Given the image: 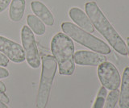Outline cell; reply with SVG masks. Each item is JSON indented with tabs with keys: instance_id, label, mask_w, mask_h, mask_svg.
<instances>
[{
	"instance_id": "obj_18",
	"label": "cell",
	"mask_w": 129,
	"mask_h": 108,
	"mask_svg": "<svg viewBox=\"0 0 129 108\" xmlns=\"http://www.w3.org/2000/svg\"><path fill=\"white\" fill-rule=\"evenodd\" d=\"M9 77V72L3 66H0V79L7 78Z\"/></svg>"
},
{
	"instance_id": "obj_4",
	"label": "cell",
	"mask_w": 129,
	"mask_h": 108,
	"mask_svg": "<svg viewBox=\"0 0 129 108\" xmlns=\"http://www.w3.org/2000/svg\"><path fill=\"white\" fill-rule=\"evenodd\" d=\"M63 33L82 45L90 49L95 53L107 55L111 53V49L102 40L94 37L81 27L70 22H64L60 25Z\"/></svg>"
},
{
	"instance_id": "obj_14",
	"label": "cell",
	"mask_w": 129,
	"mask_h": 108,
	"mask_svg": "<svg viewBox=\"0 0 129 108\" xmlns=\"http://www.w3.org/2000/svg\"><path fill=\"white\" fill-rule=\"evenodd\" d=\"M119 93L120 91L119 90V89L113 90L112 91H111L110 94L105 99L103 108H115L119 98Z\"/></svg>"
},
{
	"instance_id": "obj_9",
	"label": "cell",
	"mask_w": 129,
	"mask_h": 108,
	"mask_svg": "<svg viewBox=\"0 0 129 108\" xmlns=\"http://www.w3.org/2000/svg\"><path fill=\"white\" fill-rule=\"evenodd\" d=\"M69 15L72 20L82 29L89 33H93L94 31V27L92 24L90 18L78 7H72L69 11Z\"/></svg>"
},
{
	"instance_id": "obj_8",
	"label": "cell",
	"mask_w": 129,
	"mask_h": 108,
	"mask_svg": "<svg viewBox=\"0 0 129 108\" xmlns=\"http://www.w3.org/2000/svg\"><path fill=\"white\" fill-rule=\"evenodd\" d=\"M104 61H107V57L99 53L80 50L74 53V62L79 65L99 66Z\"/></svg>"
},
{
	"instance_id": "obj_17",
	"label": "cell",
	"mask_w": 129,
	"mask_h": 108,
	"mask_svg": "<svg viewBox=\"0 0 129 108\" xmlns=\"http://www.w3.org/2000/svg\"><path fill=\"white\" fill-rule=\"evenodd\" d=\"M9 64V59H8L5 55L0 53V66L6 67Z\"/></svg>"
},
{
	"instance_id": "obj_13",
	"label": "cell",
	"mask_w": 129,
	"mask_h": 108,
	"mask_svg": "<svg viewBox=\"0 0 129 108\" xmlns=\"http://www.w3.org/2000/svg\"><path fill=\"white\" fill-rule=\"evenodd\" d=\"M27 23L32 32L36 35H43L46 31V27L40 19L35 15H28Z\"/></svg>"
},
{
	"instance_id": "obj_21",
	"label": "cell",
	"mask_w": 129,
	"mask_h": 108,
	"mask_svg": "<svg viewBox=\"0 0 129 108\" xmlns=\"http://www.w3.org/2000/svg\"><path fill=\"white\" fill-rule=\"evenodd\" d=\"M0 108H9V107H8L5 103L0 102Z\"/></svg>"
},
{
	"instance_id": "obj_3",
	"label": "cell",
	"mask_w": 129,
	"mask_h": 108,
	"mask_svg": "<svg viewBox=\"0 0 129 108\" xmlns=\"http://www.w3.org/2000/svg\"><path fill=\"white\" fill-rule=\"evenodd\" d=\"M56 69H57V62L54 57L50 55L43 56L42 71L40 75L38 93L36 96V108H46Z\"/></svg>"
},
{
	"instance_id": "obj_1",
	"label": "cell",
	"mask_w": 129,
	"mask_h": 108,
	"mask_svg": "<svg viewBox=\"0 0 129 108\" xmlns=\"http://www.w3.org/2000/svg\"><path fill=\"white\" fill-rule=\"evenodd\" d=\"M85 9L92 24L99 31V33L103 35L113 49L119 54L127 56V49L126 44L112 27L97 3L95 2H88L85 5Z\"/></svg>"
},
{
	"instance_id": "obj_20",
	"label": "cell",
	"mask_w": 129,
	"mask_h": 108,
	"mask_svg": "<svg viewBox=\"0 0 129 108\" xmlns=\"http://www.w3.org/2000/svg\"><path fill=\"white\" fill-rule=\"evenodd\" d=\"M6 85L3 82L0 81V93H5L6 92Z\"/></svg>"
},
{
	"instance_id": "obj_6",
	"label": "cell",
	"mask_w": 129,
	"mask_h": 108,
	"mask_svg": "<svg viewBox=\"0 0 129 108\" xmlns=\"http://www.w3.org/2000/svg\"><path fill=\"white\" fill-rule=\"evenodd\" d=\"M98 76L103 87L107 90L119 89L121 78L118 69L112 63L104 61L101 63L98 68Z\"/></svg>"
},
{
	"instance_id": "obj_5",
	"label": "cell",
	"mask_w": 129,
	"mask_h": 108,
	"mask_svg": "<svg viewBox=\"0 0 129 108\" xmlns=\"http://www.w3.org/2000/svg\"><path fill=\"white\" fill-rule=\"evenodd\" d=\"M21 41L27 64L33 69H37L40 66L41 61L34 33L28 26H23L22 27Z\"/></svg>"
},
{
	"instance_id": "obj_7",
	"label": "cell",
	"mask_w": 129,
	"mask_h": 108,
	"mask_svg": "<svg viewBox=\"0 0 129 108\" xmlns=\"http://www.w3.org/2000/svg\"><path fill=\"white\" fill-rule=\"evenodd\" d=\"M0 53L14 63H22L25 61V53L23 47L18 43L14 42L0 35Z\"/></svg>"
},
{
	"instance_id": "obj_15",
	"label": "cell",
	"mask_w": 129,
	"mask_h": 108,
	"mask_svg": "<svg viewBox=\"0 0 129 108\" xmlns=\"http://www.w3.org/2000/svg\"><path fill=\"white\" fill-rule=\"evenodd\" d=\"M107 97V89L102 86L100 88L97 97L94 100V102L93 104L92 108H103L104 102Z\"/></svg>"
},
{
	"instance_id": "obj_16",
	"label": "cell",
	"mask_w": 129,
	"mask_h": 108,
	"mask_svg": "<svg viewBox=\"0 0 129 108\" xmlns=\"http://www.w3.org/2000/svg\"><path fill=\"white\" fill-rule=\"evenodd\" d=\"M11 1L12 0H0V13L7 8L8 6L11 4Z\"/></svg>"
},
{
	"instance_id": "obj_12",
	"label": "cell",
	"mask_w": 129,
	"mask_h": 108,
	"mask_svg": "<svg viewBox=\"0 0 129 108\" xmlns=\"http://www.w3.org/2000/svg\"><path fill=\"white\" fill-rule=\"evenodd\" d=\"M25 0H12L9 9V17L13 22H19L23 17L25 11Z\"/></svg>"
},
{
	"instance_id": "obj_22",
	"label": "cell",
	"mask_w": 129,
	"mask_h": 108,
	"mask_svg": "<svg viewBox=\"0 0 129 108\" xmlns=\"http://www.w3.org/2000/svg\"><path fill=\"white\" fill-rule=\"evenodd\" d=\"M127 54L129 55V37L127 38Z\"/></svg>"
},
{
	"instance_id": "obj_2",
	"label": "cell",
	"mask_w": 129,
	"mask_h": 108,
	"mask_svg": "<svg viewBox=\"0 0 129 108\" xmlns=\"http://www.w3.org/2000/svg\"><path fill=\"white\" fill-rule=\"evenodd\" d=\"M51 51L57 62L59 74L70 76L75 70L74 45L67 35L62 32L56 33L52 39Z\"/></svg>"
},
{
	"instance_id": "obj_11",
	"label": "cell",
	"mask_w": 129,
	"mask_h": 108,
	"mask_svg": "<svg viewBox=\"0 0 129 108\" xmlns=\"http://www.w3.org/2000/svg\"><path fill=\"white\" fill-rule=\"evenodd\" d=\"M119 107L129 108V67L124 69L119 93Z\"/></svg>"
},
{
	"instance_id": "obj_10",
	"label": "cell",
	"mask_w": 129,
	"mask_h": 108,
	"mask_svg": "<svg viewBox=\"0 0 129 108\" xmlns=\"http://www.w3.org/2000/svg\"><path fill=\"white\" fill-rule=\"evenodd\" d=\"M31 7L36 16H37L44 24L52 27L54 25V17L49 9L38 0H34L31 3Z\"/></svg>"
},
{
	"instance_id": "obj_19",
	"label": "cell",
	"mask_w": 129,
	"mask_h": 108,
	"mask_svg": "<svg viewBox=\"0 0 129 108\" xmlns=\"http://www.w3.org/2000/svg\"><path fill=\"white\" fill-rule=\"evenodd\" d=\"M0 102H2L5 104H7L10 102V99L5 94V93H0Z\"/></svg>"
}]
</instances>
